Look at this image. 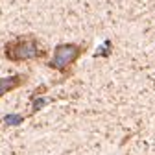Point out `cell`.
Masks as SVG:
<instances>
[{
    "mask_svg": "<svg viewBox=\"0 0 155 155\" xmlns=\"http://www.w3.org/2000/svg\"><path fill=\"white\" fill-rule=\"evenodd\" d=\"M48 55L43 43L31 33L28 35H18L15 39L6 43L4 46V57L11 63H24L33 59H45Z\"/></svg>",
    "mask_w": 155,
    "mask_h": 155,
    "instance_id": "1",
    "label": "cell"
},
{
    "mask_svg": "<svg viewBox=\"0 0 155 155\" xmlns=\"http://www.w3.org/2000/svg\"><path fill=\"white\" fill-rule=\"evenodd\" d=\"M111 52H113V43H111V41H105V43H104V46H102L100 50H96L94 57H109V55H111Z\"/></svg>",
    "mask_w": 155,
    "mask_h": 155,
    "instance_id": "4",
    "label": "cell"
},
{
    "mask_svg": "<svg viewBox=\"0 0 155 155\" xmlns=\"http://www.w3.org/2000/svg\"><path fill=\"white\" fill-rule=\"evenodd\" d=\"M22 120H24V116H21V114H9V116H6V124H13V126L22 124Z\"/></svg>",
    "mask_w": 155,
    "mask_h": 155,
    "instance_id": "5",
    "label": "cell"
},
{
    "mask_svg": "<svg viewBox=\"0 0 155 155\" xmlns=\"http://www.w3.org/2000/svg\"><path fill=\"white\" fill-rule=\"evenodd\" d=\"M26 81H28V74H11L8 78H0V98L6 96L8 92L21 89Z\"/></svg>",
    "mask_w": 155,
    "mask_h": 155,
    "instance_id": "3",
    "label": "cell"
},
{
    "mask_svg": "<svg viewBox=\"0 0 155 155\" xmlns=\"http://www.w3.org/2000/svg\"><path fill=\"white\" fill-rule=\"evenodd\" d=\"M87 43H61L54 48L52 59L46 63L52 70H57L63 74V80L72 76V67L78 63V59L87 52Z\"/></svg>",
    "mask_w": 155,
    "mask_h": 155,
    "instance_id": "2",
    "label": "cell"
}]
</instances>
